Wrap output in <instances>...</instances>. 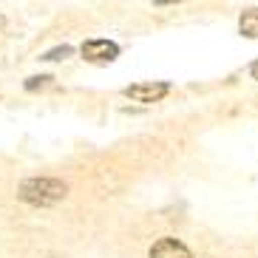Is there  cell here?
Returning <instances> with one entry per match:
<instances>
[{"instance_id": "cell-7", "label": "cell", "mask_w": 258, "mask_h": 258, "mask_svg": "<svg viewBox=\"0 0 258 258\" xmlns=\"http://www.w3.org/2000/svg\"><path fill=\"white\" fill-rule=\"evenodd\" d=\"M250 74H252V80H258V62H252V69H250Z\"/></svg>"}, {"instance_id": "cell-1", "label": "cell", "mask_w": 258, "mask_h": 258, "mask_svg": "<svg viewBox=\"0 0 258 258\" xmlns=\"http://www.w3.org/2000/svg\"><path fill=\"white\" fill-rule=\"evenodd\" d=\"M66 184L57 182V179H26L20 187H17V196L29 202V205H37V207H48V205H57L66 199Z\"/></svg>"}, {"instance_id": "cell-4", "label": "cell", "mask_w": 258, "mask_h": 258, "mask_svg": "<svg viewBox=\"0 0 258 258\" xmlns=\"http://www.w3.org/2000/svg\"><path fill=\"white\" fill-rule=\"evenodd\" d=\"M151 258H193V252L176 238H159L151 247Z\"/></svg>"}, {"instance_id": "cell-2", "label": "cell", "mask_w": 258, "mask_h": 258, "mask_svg": "<svg viewBox=\"0 0 258 258\" xmlns=\"http://www.w3.org/2000/svg\"><path fill=\"white\" fill-rule=\"evenodd\" d=\"M80 54L88 62H111L119 57V46L111 43V40H88V43H83Z\"/></svg>"}, {"instance_id": "cell-6", "label": "cell", "mask_w": 258, "mask_h": 258, "mask_svg": "<svg viewBox=\"0 0 258 258\" xmlns=\"http://www.w3.org/2000/svg\"><path fill=\"white\" fill-rule=\"evenodd\" d=\"M69 54H71V48L62 46V48H54V51H48L43 60H62V57H69Z\"/></svg>"}, {"instance_id": "cell-3", "label": "cell", "mask_w": 258, "mask_h": 258, "mask_svg": "<svg viewBox=\"0 0 258 258\" xmlns=\"http://www.w3.org/2000/svg\"><path fill=\"white\" fill-rule=\"evenodd\" d=\"M167 91H170L167 83H139V85H128L125 97L134 99V102H159Z\"/></svg>"}, {"instance_id": "cell-5", "label": "cell", "mask_w": 258, "mask_h": 258, "mask_svg": "<svg viewBox=\"0 0 258 258\" xmlns=\"http://www.w3.org/2000/svg\"><path fill=\"white\" fill-rule=\"evenodd\" d=\"M238 29H241V34H247V37H258V9H247V12H241V17H238Z\"/></svg>"}]
</instances>
